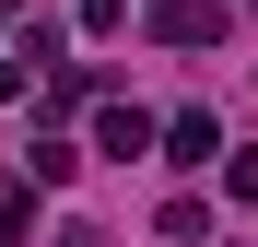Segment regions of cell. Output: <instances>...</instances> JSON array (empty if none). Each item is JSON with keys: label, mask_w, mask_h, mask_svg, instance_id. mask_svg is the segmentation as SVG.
Masks as SVG:
<instances>
[{"label": "cell", "mask_w": 258, "mask_h": 247, "mask_svg": "<svg viewBox=\"0 0 258 247\" xmlns=\"http://www.w3.org/2000/svg\"><path fill=\"white\" fill-rule=\"evenodd\" d=\"M153 35H164V47H211L223 12H211V0H153Z\"/></svg>", "instance_id": "6da1fadb"}, {"label": "cell", "mask_w": 258, "mask_h": 247, "mask_svg": "<svg viewBox=\"0 0 258 247\" xmlns=\"http://www.w3.org/2000/svg\"><path fill=\"white\" fill-rule=\"evenodd\" d=\"M223 188H235V200H258V153H235V165H223Z\"/></svg>", "instance_id": "8992f818"}, {"label": "cell", "mask_w": 258, "mask_h": 247, "mask_svg": "<svg viewBox=\"0 0 258 247\" xmlns=\"http://www.w3.org/2000/svg\"><path fill=\"white\" fill-rule=\"evenodd\" d=\"M24 165H35V188H71V177H82V153H71V141H35Z\"/></svg>", "instance_id": "277c9868"}, {"label": "cell", "mask_w": 258, "mask_h": 247, "mask_svg": "<svg viewBox=\"0 0 258 247\" xmlns=\"http://www.w3.org/2000/svg\"><path fill=\"white\" fill-rule=\"evenodd\" d=\"M24 224H35V188L12 177V188H0V247H24Z\"/></svg>", "instance_id": "5b68a950"}, {"label": "cell", "mask_w": 258, "mask_h": 247, "mask_svg": "<svg viewBox=\"0 0 258 247\" xmlns=\"http://www.w3.org/2000/svg\"><path fill=\"white\" fill-rule=\"evenodd\" d=\"M24 82H35V59H24V47H12V59H0V94H24Z\"/></svg>", "instance_id": "52a82bcc"}, {"label": "cell", "mask_w": 258, "mask_h": 247, "mask_svg": "<svg viewBox=\"0 0 258 247\" xmlns=\"http://www.w3.org/2000/svg\"><path fill=\"white\" fill-rule=\"evenodd\" d=\"M164 153H176V165H223V118H211V106L164 118Z\"/></svg>", "instance_id": "7a4b0ae2"}, {"label": "cell", "mask_w": 258, "mask_h": 247, "mask_svg": "<svg viewBox=\"0 0 258 247\" xmlns=\"http://www.w3.org/2000/svg\"><path fill=\"white\" fill-rule=\"evenodd\" d=\"M94 141H106V153H153L164 130H153V118H141V106H106V118H94Z\"/></svg>", "instance_id": "3957f363"}, {"label": "cell", "mask_w": 258, "mask_h": 247, "mask_svg": "<svg viewBox=\"0 0 258 247\" xmlns=\"http://www.w3.org/2000/svg\"><path fill=\"white\" fill-rule=\"evenodd\" d=\"M59 247H106V235H94V224H59Z\"/></svg>", "instance_id": "ba28073f"}]
</instances>
